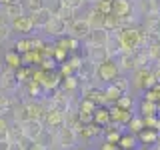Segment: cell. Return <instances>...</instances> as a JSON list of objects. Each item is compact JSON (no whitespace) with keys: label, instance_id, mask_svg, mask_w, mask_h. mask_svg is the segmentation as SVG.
<instances>
[{"label":"cell","instance_id":"1","mask_svg":"<svg viewBox=\"0 0 160 150\" xmlns=\"http://www.w3.org/2000/svg\"><path fill=\"white\" fill-rule=\"evenodd\" d=\"M118 38H120V46L122 52H136L138 48H144L148 42L146 32L142 30V26H124L118 30Z\"/></svg>","mask_w":160,"mask_h":150},{"label":"cell","instance_id":"2","mask_svg":"<svg viewBox=\"0 0 160 150\" xmlns=\"http://www.w3.org/2000/svg\"><path fill=\"white\" fill-rule=\"evenodd\" d=\"M130 82H132L134 90H150L156 86V74H154V66H140L132 72L130 76Z\"/></svg>","mask_w":160,"mask_h":150},{"label":"cell","instance_id":"3","mask_svg":"<svg viewBox=\"0 0 160 150\" xmlns=\"http://www.w3.org/2000/svg\"><path fill=\"white\" fill-rule=\"evenodd\" d=\"M120 74H122V72H120V68H118V64H116V60H114V58L104 60V62L98 64V68H96V80H98L100 84L114 82Z\"/></svg>","mask_w":160,"mask_h":150},{"label":"cell","instance_id":"4","mask_svg":"<svg viewBox=\"0 0 160 150\" xmlns=\"http://www.w3.org/2000/svg\"><path fill=\"white\" fill-rule=\"evenodd\" d=\"M20 86H22V84H20L18 78H16V70H12L8 66H4L0 70V92L12 96V94H16L20 90Z\"/></svg>","mask_w":160,"mask_h":150},{"label":"cell","instance_id":"5","mask_svg":"<svg viewBox=\"0 0 160 150\" xmlns=\"http://www.w3.org/2000/svg\"><path fill=\"white\" fill-rule=\"evenodd\" d=\"M78 140H80L78 132L74 128H70L68 124H64L62 128L56 130V146L62 150H72L78 144Z\"/></svg>","mask_w":160,"mask_h":150},{"label":"cell","instance_id":"6","mask_svg":"<svg viewBox=\"0 0 160 150\" xmlns=\"http://www.w3.org/2000/svg\"><path fill=\"white\" fill-rule=\"evenodd\" d=\"M42 34L46 38H54V40L62 38V36H66V34H68V22L62 16H52V20L44 26Z\"/></svg>","mask_w":160,"mask_h":150},{"label":"cell","instance_id":"7","mask_svg":"<svg viewBox=\"0 0 160 150\" xmlns=\"http://www.w3.org/2000/svg\"><path fill=\"white\" fill-rule=\"evenodd\" d=\"M10 26H12V32L18 34V36H30V34L36 32L34 22H32V16H30V14H22V16L10 20Z\"/></svg>","mask_w":160,"mask_h":150},{"label":"cell","instance_id":"8","mask_svg":"<svg viewBox=\"0 0 160 150\" xmlns=\"http://www.w3.org/2000/svg\"><path fill=\"white\" fill-rule=\"evenodd\" d=\"M158 12H160V0H134V14L140 20Z\"/></svg>","mask_w":160,"mask_h":150},{"label":"cell","instance_id":"9","mask_svg":"<svg viewBox=\"0 0 160 150\" xmlns=\"http://www.w3.org/2000/svg\"><path fill=\"white\" fill-rule=\"evenodd\" d=\"M22 124V130H24V136H26V140H30V142H36L38 136L44 132V122L42 120H36V118H28V120H24V122H20Z\"/></svg>","mask_w":160,"mask_h":150},{"label":"cell","instance_id":"10","mask_svg":"<svg viewBox=\"0 0 160 150\" xmlns=\"http://www.w3.org/2000/svg\"><path fill=\"white\" fill-rule=\"evenodd\" d=\"M110 40V30L106 28H92L90 34L82 40L84 46H106Z\"/></svg>","mask_w":160,"mask_h":150},{"label":"cell","instance_id":"11","mask_svg":"<svg viewBox=\"0 0 160 150\" xmlns=\"http://www.w3.org/2000/svg\"><path fill=\"white\" fill-rule=\"evenodd\" d=\"M90 30H92V26L88 24V20L86 18H74L72 22L68 24V34L72 38H78V40H84L90 34Z\"/></svg>","mask_w":160,"mask_h":150},{"label":"cell","instance_id":"12","mask_svg":"<svg viewBox=\"0 0 160 150\" xmlns=\"http://www.w3.org/2000/svg\"><path fill=\"white\" fill-rule=\"evenodd\" d=\"M114 60H116V64H118V68H120L122 74H132L136 68H140L134 52H120L118 56H114Z\"/></svg>","mask_w":160,"mask_h":150},{"label":"cell","instance_id":"13","mask_svg":"<svg viewBox=\"0 0 160 150\" xmlns=\"http://www.w3.org/2000/svg\"><path fill=\"white\" fill-rule=\"evenodd\" d=\"M24 106V112H26L28 118H36V120H44V116H46V106H44L42 102H40V98H30L26 100V102H22Z\"/></svg>","mask_w":160,"mask_h":150},{"label":"cell","instance_id":"14","mask_svg":"<svg viewBox=\"0 0 160 150\" xmlns=\"http://www.w3.org/2000/svg\"><path fill=\"white\" fill-rule=\"evenodd\" d=\"M42 122H44L46 128L58 130V128H62L64 124H66V112H62V110H58V108H50Z\"/></svg>","mask_w":160,"mask_h":150},{"label":"cell","instance_id":"15","mask_svg":"<svg viewBox=\"0 0 160 150\" xmlns=\"http://www.w3.org/2000/svg\"><path fill=\"white\" fill-rule=\"evenodd\" d=\"M96 68H98V64H94L92 60H88L84 56L76 74H78V78L82 80V82H98L96 80Z\"/></svg>","mask_w":160,"mask_h":150},{"label":"cell","instance_id":"16","mask_svg":"<svg viewBox=\"0 0 160 150\" xmlns=\"http://www.w3.org/2000/svg\"><path fill=\"white\" fill-rule=\"evenodd\" d=\"M140 26L146 32V36H160V12L144 16L140 20Z\"/></svg>","mask_w":160,"mask_h":150},{"label":"cell","instance_id":"17","mask_svg":"<svg viewBox=\"0 0 160 150\" xmlns=\"http://www.w3.org/2000/svg\"><path fill=\"white\" fill-rule=\"evenodd\" d=\"M112 14L118 18L136 16L134 14V0H114L112 2Z\"/></svg>","mask_w":160,"mask_h":150},{"label":"cell","instance_id":"18","mask_svg":"<svg viewBox=\"0 0 160 150\" xmlns=\"http://www.w3.org/2000/svg\"><path fill=\"white\" fill-rule=\"evenodd\" d=\"M42 88H44V92H54V90H58L60 88V84H62V76H60V72L58 70H46L44 72V78H42Z\"/></svg>","mask_w":160,"mask_h":150},{"label":"cell","instance_id":"19","mask_svg":"<svg viewBox=\"0 0 160 150\" xmlns=\"http://www.w3.org/2000/svg\"><path fill=\"white\" fill-rule=\"evenodd\" d=\"M30 16H32V22H34V28H36V32H42L44 26H46L50 20H52V12H50L48 6H44V8L36 10V12H32Z\"/></svg>","mask_w":160,"mask_h":150},{"label":"cell","instance_id":"20","mask_svg":"<svg viewBox=\"0 0 160 150\" xmlns=\"http://www.w3.org/2000/svg\"><path fill=\"white\" fill-rule=\"evenodd\" d=\"M86 48V58L92 60L94 64H102L104 60L110 58V52L106 46H84Z\"/></svg>","mask_w":160,"mask_h":150},{"label":"cell","instance_id":"21","mask_svg":"<svg viewBox=\"0 0 160 150\" xmlns=\"http://www.w3.org/2000/svg\"><path fill=\"white\" fill-rule=\"evenodd\" d=\"M2 12H4V16L8 20H14V18L22 16V14H28L22 0H12V2H8L6 6H2Z\"/></svg>","mask_w":160,"mask_h":150},{"label":"cell","instance_id":"22","mask_svg":"<svg viewBox=\"0 0 160 150\" xmlns=\"http://www.w3.org/2000/svg\"><path fill=\"white\" fill-rule=\"evenodd\" d=\"M4 64H6L8 68H12V70H18L20 66H24L22 54H20L18 50H14V48H8L6 54H4Z\"/></svg>","mask_w":160,"mask_h":150},{"label":"cell","instance_id":"23","mask_svg":"<svg viewBox=\"0 0 160 150\" xmlns=\"http://www.w3.org/2000/svg\"><path fill=\"white\" fill-rule=\"evenodd\" d=\"M84 18L88 20V24H90L92 28H104V18H106V16H104L100 10H96L94 6L88 8V12L84 14Z\"/></svg>","mask_w":160,"mask_h":150},{"label":"cell","instance_id":"24","mask_svg":"<svg viewBox=\"0 0 160 150\" xmlns=\"http://www.w3.org/2000/svg\"><path fill=\"white\" fill-rule=\"evenodd\" d=\"M102 132H104L102 126H98L96 122H90V124H84L82 126V130L78 132V136L82 140H92V138H96L98 134H102Z\"/></svg>","mask_w":160,"mask_h":150},{"label":"cell","instance_id":"25","mask_svg":"<svg viewBox=\"0 0 160 150\" xmlns=\"http://www.w3.org/2000/svg\"><path fill=\"white\" fill-rule=\"evenodd\" d=\"M80 86H82V80L78 78V74H72V76L62 78V84H60V88L66 90V92H70V94L80 92Z\"/></svg>","mask_w":160,"mask_h":150},{"label":"cell","instance_id":"26","mask_svg":"<svg viewBox=\"0 0 160 150\" xmlns=\"http://www.w3.org/2000/svg\"><path fill=\"white\" fill-rule=\"evenodd\" d=\"M36 142H38L44 150H50V148L54 146V144H56V130H52V128H44V132L38 136Z\"/></svg>","mask_w":160,"mask_h":150},{"label":"cell","instance_id":"27","mask_svg":"<svg viewBox=\"0 0 160 150\" xmlns=\"http://www.w3.org/2000/svg\"><path fill=\"white\" fill-rule=\"evenodd\" d=\"M138 114H142L144 118L146 116H156L158 114V102H152V100L142 98L138 104Z\"/></svg>","mask_w":160,"mask_h":150},{"label":"cell","instance_id":"28","mask_svg":"<svg viewBox=\"0 0 160 150\" xmlns=\"http://www.w3.org/2000/svg\"><path fill=\"white\" fill-rule=\"evenodd\" d=\"M94 122H96L98 126H102V128L110 126V122H112V116H110V108H106V106H98V108H96V112H94Z\"/></svg>","mask_w":160,"mask_h":150},{"label":"cell","instance_id":"29","mask_svg":"<svg viewBox=\"0 0 160 150\" xmlns=\"http://www.w3.org/2000/svg\"><path fill=\"white\" fill-rule=\"evenodd\" d=\"M42 58H44L42 50H28V52H24V54H22V62H24V66H40Z\"/></svg>","mask_w":160,"mask_h":150},{"label":"cell","instance_id":"30","mask_svg":"<svg viewBox=\"0 0 160 150\" xmlns=\"http://www.w3.org/2000/svg\"><path fill=\"white\" fill-rule=\"evenodd\" d=\"M136 136H138V140L142 144H152V146H154V144L158 142V138H160V132L154 130V128H144L140 134H136Z\"/></svg>","mask_w":160,"mask_h":150},{"label":"cell","instance_id":"31","mask_svg":"<svg viewBox=\"0 0 160 150\" xmlns=\"http://www.w3.org/2000/svg\"><path fill=\"white\" fill-rule=\"evenodd\" d=\"M126 128H130L132 134H140L144 128H146V120H144L142 114H132V118H130V122H128Z\"/></svg>","mask_w":160,"mask_h":150},{"label":"cell","instance_id":"32","mask_svg":"<svg viewBox=\"0 0 160 150\" xmlns=\"http://www.w3.org/2000/svg\"><path fill=\"white\" fill-rule=\"evenodd\" d=\"M76 108H78V112L94 114V112H96V108H98V104L94 102V100L86 98V96H80V98H78V102H76Z\"/></svg>","mask_w":160,"mask_h":150},{"label":"cell","instance_id":"33","mask_svg":"<svg viewBox=\"0 0 160 150\" xmlns=\"http://www.w3.org/2000/svg\"><path fill=\"white\" fill-rule=\"evenodd\" d=\"M104 94H106V104H116V100L122 96V92L114 86L112 82L110 84H104Z\"/></svg>","mask_w":160,"mask_h":150},{"label":"cell","instance_id":"34","mask_svg":"<svg viewBox=\"0 0 160 150\" xmlns=\"http://www.w3.org/2000/svg\"><path fill=\"white\" fill-rule=\"evenodd\" d=\"M12 34H14V32H12V26H10V20L4 16L2 20H0V44L8 42Z\"/></svg>","mask_w":160,"mask_h":150},{"label":"cell","instance_id":"35","mask_svg":"<svg viewBox=\"0 0 160 150\" xmlns=\"http://www.w3.org/2000/svg\"><path fill=\"white\" fill-rule=\"evenodd\" d=\"M136 144H138V136H134V134H122L120 136V142H118V146L120 148H124V150H134L136 148Z\"/></svg>","mask_w":160,"mask_h":150},{"label":"cell","instance_id":"36","mask_svg":"<svg viewBox=\"0 0 160 150\" xmlns=\"http://www.w3.org/2000/svg\"><path fill=\"white\" fill-rule=\"evenodd\" d=\"M114 86H116L122 94H130V88H132V82H130V78L126 76V74H120V76L114 80Z\"/></svg>","mask_w":160,"mask_h":150},{"label":"cell","instance_id":"37","mask_svg":"<svg viewBox=\"0 0 160 150\" xmlns=\"http://www.w3.org/2000/svg\"><path fill=\"white\" fill-rule=\"evenodd\" d=\"M14 50H18L20 54L28 52V50H32V42H30V36H18V40H14L12 44Z\"/></svg>","mask_w":160,"mask_h":150},{"label":"cell","instance_id":"38","mask_svg":"<svg viewBox=\"0 0 160 150\" xmlns=\"http://www.w3.org/2000/svg\"><path fill=\"white\" fill-rule=\"evenodd\" d=\"M12 106H14V100L8 94L0 92V116H6L10 110H12Z\"/></svg>","mask_w":160,"mask_h":150},{"label":"cell","instance_id":"39","mask_svg":"<svg viewBox=\"0 0 160 150\" xmlns=\"http://www.w3.org/2000/svg\"><path fill=\"white\" fill-rule=\"evenodd\" d=\"M32 72H34V66H20L16 70V78L20 84H26L28 80H32Z\"/></svg>","mask_w":160,"mask_h":150},{"label":"cell","instance_id":"40","mask_svg":"<svg viewBox=\"0 0 160 150\" xmlns=\"http://www.w3.org/2000/svg\"><path fill=\"white\" fill-rule=\"evenodd\" d=\"M22 2H24V8H26L28 14H32V12L46 6V0H22Z\"/></svg>","mask_w":160,"mask_h":150},{"label":"cell","instance_id":"41","mask_svg":"<svg viewBox=\"0 0 160 150\" xmlns=\"http://www.w3.org/2000/svg\"><path fill=\"white\" fill-rule=\"evenodd\" d=\"M46 6L50 8L52 16H60V12L64 8V0H46Z\"/></svg>","mask_w":160,"mask_h":150},{"label":"cell","instance_id":"42","mask_svg":"<svg viewBox=\"0 0 160 150\" xmlns=\"http://www.w3.org/2000/svg\"><path fill=\"white\" fill-rule=\"evenodd\" d=\"M58 66H60V64L56 62V58H54V56H44L42 62H40V68L48 70V72H50V70H58Z\"/></svg>","mask_w":160,"mask_h":150},{"label":"cell","instance_id":"43","mask_svg":"<svg viewBox=\"0 0 160 150\" xmlns=\"http://www.w3.org/2000/svg\"><path fill=\"white\" fill-rule=\"evenodd\" d=\"M116 106L124 108V110H132V106H134V98L130 96V94H122V96L116 100Z\"/></svg>","mask_w":160,"mask_h":150},{"label":"cell","instance_id":"44","mask_svg":"<svg viewBox=\"0 0 160 150\" xmlns=\"http://www.w3.org/2000/svg\"><path fill=\"white\" fill-rule=\"evenodd\" d=\"M8 130H10V122L6 120V116H0V142L8 140Z\"/></svg>","mask_w":160,"mask_h":150},{"label":"cell","instance_id":"45","mask_svg":"<svg viewBox=\"0 0 160 150\" xmlns=\"http://www.w3.org/2000/svg\"><path fill=\"white\" fill-rule=\"evenodd\" d=\"M54 58H56V62H58V64L66 62V60L70 58V56H68V50H66V48H62V46H56V50H54Z\"/></svg>","mask_w":160,"mask_h":150},{"label":"cell","instance_id":"46","mask_svg":"<svg viewBox=\"0 0 160 150\" xmlns=\"http://www.w3.org/2000/svg\"><path fill=\"white\" fill-rule=\"evenodd\" d=\"M64 4L70 6V8H74V10H80L82 6H86V4H84V0H64Z\"/></svg>","mask_w":160,"mask_h":150},{"label":"cell","instance_id":"47","mask_svg":"<svg viewBox=\"0 0 160 150\" xmlns=\"http://www.w3.org/2000/svg\"><path fill=\"white\" fill-rule=\"evenodd\" d=\"M24 150H44V148L40 146L38 142H30V140H26V142H24Z\"/></svg>","mask_w":160,"mask_h":150},{"label":"cell","instance_id":"48","mask_svg":"<svg viewBox=\"0 0 160 150\" xmlns=\"http://www.w3.org/2000/svg\"><path fill=\"white\" fill-rule=\"evenodd\" d=\"M12 148V142H10V140H2V142H0V150H10Z\"/></svg>","mask_w":160,"mask_h":150},{"label":"cell","instance_id":"49","mask_svg":"<svg viewBox=\"0 0 160 150\" xmlns=\"http://www.w3.org/2000/svg\"><path fill=\"white\" fill-rule=\"evenodd\" d=\"M154 74H156V82L160 84V66H154Z\"/></svg>","mask_w":160,"mask_h":150},{"label":"cell","instance_id":"50","mask_svg":"<svg viewBox=\"0 0 160 150\" xmlns=\"http://www.w3.org/2000/svg\"><path fill=\"white\" fill-rule=\"evenodd\" d=\"M8 2H12V0H0V6H6Z\"/></svg>","mask_w":160,"mask_h":150},{"label":"cell","instance_id":"51","mask_svg":"<svg viewBox=\"0 0 160 150\" xmlns=\"http://www.w3.org/2000/svg\"><path fill=\"white\" fill-rule=\"evenodd\" d=\"M84 4H90V6H92V4H96V0H84Z\"/></svg>","mask_w":160,"mask_h":150},{"label":"cell","instance_id":"52","mask_svg":"<svg viewBox=\"0 0 160 150\" xmlns=\"http://www.w3.org/2000/svg\"><path fill=\"white\" fill-rule=\"evenodd\" d=\"M154 150H160V138H158V142L154 144Z\"/></svg>","mask_w":160,"mask_h":150},{"label":"cell","instance_id":"53","mask_svg":"<svg viewBox=\"0 0 160 150\" xmlns=\"http://www.w3.org/2000/svg\"><path fill=\"white\" fill-rule=\"evenodd\" d=\"M4 18V12H2V6H0V20Z\"/></svg>","mask_w":160,"mask_h":150},{"label":"cell","instance_id":"54","mask_svg":"<svg viewBox=\"0 0 160 150\" xmlns=\"http://www.w3.org/2000/svg\"><path fill=\"white\" fill-rule=\"evenodd\" d=\"M158 116H160V104H158Z\"/></svg>","mask_w":160,"mask_h":150},{"label":"cell","instance_id":"55","mask_svg":"<svg viewBox=\"0 0 160 150\" xmlns=\"http://www.w3.org/2000/svg\"><path fill=\"white\" fill-rule=\"evenodd\" d=\"M144 150H154V146H152V148H144Z\"/></svg>","mask_w":160,"mask_h":150},{"label":"cell","instance_id":"56","mask_svg":"<svg viewBox=\"0 0 160 150\" xmlns=\"http://www.w3.org/2000/svg\"><path fill=\"white\" fill-rule=\"evenodd\" d=\"M118 150H124V148H118Z\"/></svg>","mask_w":160,"mask_h":150}]
</instances>
